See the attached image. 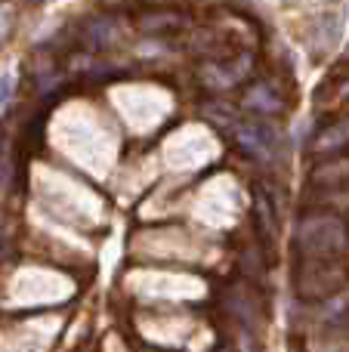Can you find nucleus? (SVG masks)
Returning <instances> with one entry per match:
<instances>
[{
    "mask_svg": "<svg viewBox=\"0 0 349 352\" xmlns=\"http://www.w3.org/2000/svg\"><path fill=\"white\" fill-rule=\"evenodd\" d=\"M80 37H84V43L90 50H109L117 41V22L111 16H96L84 25Z\"/></svg>",
    "mask_w": 349,
    "mask_h": 352,
    "instance_id": "4",
    "label": "nucleus"
},
{
    "mask_svg": "<svg viewBox=\"0 0 349 352\" xmlns=\"http://www.w3.org/2000/svg\"><path fill=\"white\" fill-rule=\"evenodd\" d=\"M349 248V229L340 217L309 213L297 226V250L300 256H340Z\"/></svg>",
    "mask_w": 349,
    "mask_h": 352,
    "instance_id": "1",
    "label": "nucleus"
},
{
    "mask_svg": "<svg viewBox=\"0 0 349 352\" xmlns=\"http://www.w3.org/2000/svg\"><path fill=\"white\" fill-rule=\"evenodd\" d=\"M136 28H139L142 34H167V31L185 28V16H179V12H170V10L142 12V16L136 19Z\"/></svg>",
    "mask_w": 349,
    "mask_h": 352,
    "instance_id": "5",
    "label": "nucleus"
},
{
    "mask_svg": "<svg viewBox=\"0 0 349 352\" xmlns=\"http://www.w3.org/2000/svg\"><path fill=\"white\" fill-rule=\"evenodd\" d=\"M337 99H340V102H349V80H344V87H340Z\"/></svg>",
    "mask_w": 349,
    "mask_h": 352,
    "instance_id": "11",
    "label": "nucleus"
},
{
    "mask_svg": "<svg viewBox=\"0 0 349 352\" xmlns=\"http://www.w3.org/2000/svg\"><path fill=\"white\" fill-rule=\"evenodd\" d=\"M254 207H257V226L266 238H275L278 232V219H275V207H272L269 195H263L257 188V198H254Z\"/></svg>",
    "mask_w": 349,
    "mask_h": 352,
    "instance_id": "9",
    "label": "nucleus"
},
{
    "mask_svg": "<svg viewBox=\"0 0 349 352\" xmlns=\"http://www.w3.org/2000/svg\"><path fill=\"white\" fill-rule=\"evenodd\" d=\"M309 182L319 188H340L349 186V158H331V161H319L309 170Z\"/></svg>",
    "mask_w": 349,
    "mask_h": 352,
    "instance_id": "3",
    "label": "nucleus"
},
{
    "mask_svg": "<svg viewBox=\"0 0 349 352\" xmlns=\"http://www.w3.org/2000/svg\"><path fill=\"white\" fill-rule=\"evenodd\" d=\"M344 146H349V118L337 124H328L325 130H319L313 140V152L315 155H328V152H340Z\"/></svg>",
    "mask_w": 349,
    "mask_h": 352,
    "instance_id": "6",
    "label": "nucleus"
},
{
    "mask_svg": "<svg viewBox=\"0 0 349 352\" xmlns=\"http://www.w3.org/2000/svg\"><path fill=\"white\" fill-rule=\"evenodd\" d=\"M346 281L337 256H303L297 266V294L303 300H328Z\"/></svg>",
    "mask_w": 349,
    "mask_h": 352,
    "instance_id": "2",
    "label": "nucleus"
},
{
    "mask_svg": "<svg viewBox=\"0 0 349 352\" xmlns=\"http://www.w3.org/2000/svg\"><path fill=\"white\" fill-rule=\"evenodd\" d=\"M10 31H12V10L0 6V43L10 37Z\"/></svg>",
    "mask_w": 349,
    "mask_h": 352,
    "instance_id": "10",
    "label": "nucleus"
},
{
    "mask_svg": "<svg viewBox=\"0 0 349 352\" xmlns=\"http://www.w3.org/2000/svg\"><path fill=\"white\" fill-rule=\"evenodd\" d=\"M282 105L284 102L272 93V87H266V84H257V87H251V90L245 93V109L260 111V115H278Z\"/></svg>",
    "mask_w": 349,
    "mask_h": 352,
    "instance_id": "8",
    "label": "nucleus"
},
{
    "mask_svg": "<svg viewBox=\"0 0 349 352\" xmlns=\"http://www.w3.org/2000/svg\"><path fill=\"white\" fill-rule=\"evenodd\" d=\"M238 142L254 155H269L272 146H275V136H272V130H266L263 124H245V127L238 130Z\"/></svg>",
    "mask_w": 349,
    "mask_h": 352,
    "instance_id": "7",
    "label": "nucleus"
}]
</instances>
